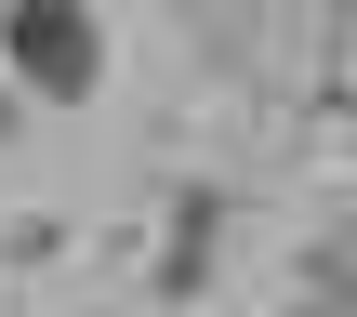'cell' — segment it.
Listing matches in <instances>:
<instances>
[{
	"label": "cell",
	"instance_id": "obj_1",
	"mask_svg": "<svg viewBox=\"0 0 357 317\" xmlns=\"http://www.w3.org/2000/svg\"><path fill=\"white\" fill-rule=\"evenodd\" d=\"M0 79L26 106H93L106 93V13L93 0H0Z\"/></svg>",
	"mask_w": 357,
	"mask_h": 317
},
{
	"label": "cell",
	"instance_id": "obj_2",
	"mask_svg": "<svg viewBox=\"0 0 357 317\" xmlns=\"http://www.w3.org/2000/svg\"><path fill=\"white\" fill-rule=\"evenodd\" d=\"M225 225H238V185L172 172V185H159V238H146V291H159V304H199V291L225 278Z\"/></svg>",
	"mask_w": 357,
	"mask_h": 317
},
{
	"label": "cell",
	"instance_id": "obj_3",
	"mask_svg": "<svg viewBox=\"0 0 357 317\" xmlns=\"http://www.w3.org/2000/svg\"><path fill=\"white\" fill-rule=\"evenodd\" d=\"M291 317H357V212H331L291 252Z\"/></svg>",
	"mask_w": 357,
	"mask_h": 317
},
{
	"label": "cell",
	"instance_id": "obj_4",
	"mask_svg": "<svg viewBox=\"0 0 357 317\" xmlns=\"http://www.w3.org/2000/svg\"><path fill=\"white\" fill-rule=\"evenodd\" d=\"M79 252V225H53V212H0V278H40V265H66Z\"/></svg>",
	"mask_w": 357,
	"mask_h": 317
},
{
	"label": "cell",
	"instance_id": "obj_5",
	"mask_svg": "<svg viewBox=\"0 0 357 317\" xmlns=\"http://www.w3.org/2000/svg\"><path fill=\"white\" fill-rule=\"evenodd\" d=\"M26 119H40V106H26V93H13V79H0V146H13V132H26Z\"/></svg>",
	"mask_w": 357,
	"mask_h": 317
},
{
	"label": "cell",
	"instance_id": "obj_6",
	"mask_svg": "<svg viewBox=\"0 0 357 317\" xmlns=\"http://www.w3.org/2000/svg\"><path fill=\"white\" fill-rule=\"evenodd\" d=\"M318 13H344V26H357V0H318Z\"/></svg>",
	"mask_w": 357,
	"mask_h": 317
}]
</instances>
